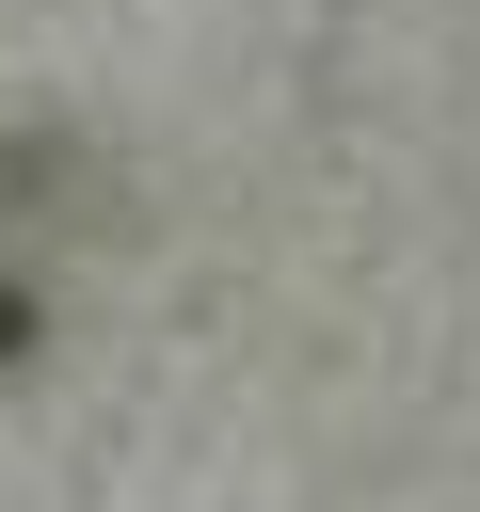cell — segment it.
<instances>
[{
  "label": "cell",
  "instance_id": "6da1fadb",
  "mask_svg": "<svg viewBox=\"0 0 480 512\" xmlns=\"http://www.w3.org/2000/svg\"><path fill=\"white\" fill-rule=\"evenodd\" d=\"M16 352H32V288L0 272V368H16Z\"/></svg>",
  "mask_w": 480,
  "mask_h": 512
}]
</instances>
